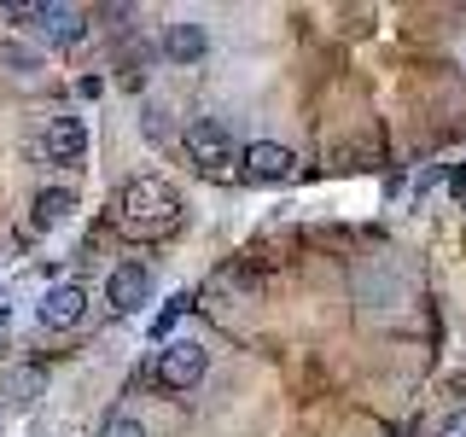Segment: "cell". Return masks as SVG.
Segmentation results:
<instances>
[{
    "mask_svg": "<svg viewBox=\"0 0 466 437\" xmlns=\"http://www.w3.org/2000/svg\"><path fill=\"white\" fill-rule=\"evenodd\" d=\"M291 164H298V158H291L280 140H251V146H245V175H251V181H262V187L286 181Z\"/></svg>",
    "mask_w": 466,
    "mask_h": 437,
    "instance_id": "cell-8",
    "label": "cell"
},
{
    "mask_svg": "<svg viewBox=\"0 0 466 437\" xmlns=\"http://www.w3.org/2000/svg\"><path fill=\"white\" fill-rule=\"evenodd\" d=\"M116 222H123V233H135V239H164L181 222V193H175L164 175H135L116 193Z\"/></svg>",
    "mask_w": 466,
    "mask_h": 437,
    "instance_id": "cell-1",
    "label": "cell"
},
{
    "mask_svg": "<svg viewBox=\"0 0 466 437\" xmlns=\"http://www.w3.org/2000/svg\"><path fill=\"white\" fill-rule=\"evenodd\" d=\"M6 18H24L29 36H41L47 47H76L87 36V12L65 6V0H35V6H6Z\"/></svg>",
    "mask_w": 466,
    "mask_h": 437,
    "instance_id": "cell-2",
    "label": "cell"
},
{
    "mask_svg": "<svg viewBox=\"0 0 466 437\" xmlns=\"http://www.w3.org/2000/svg\"><path fill=\"white\" fill-rule=\"evenodd\" d=\"M6 391H12V402H29V391H41V373H12Z\"/></svg>",
    "mask_w": 466,
    "mask_h": 437,
    "instance_id": "cell-15",
    "label": "cell"
},
{
    "mask_svg": "<svg viewBox=\"0 0 466 437\" xmlns=\"http://www.w3.org/2000/svg\"><path fill=\"white\" fill-rule=\"evenodd\" d=\"M204 373H210V350L198 339H169L157 350V385L164 391H193Z\"/></svg>",
    "mask_w": 466,
    "mask_h": 437,
    "instance_id": "cell-4",
    "label": "cell"
},
{
    "mask_svg": "<svg viewBox=\"0 0 466 437\" xmlns=\"http://www.w3.org/2000/svg\"><path fill=\"white\" fill-rule=\"evenodd\" d=\"M99 437H146V426H140V414H111L99 426Z\"/></svg>",
    "mask_w": 466,
    "mask_h": 437,
    "instance_id": "cell-13",
    "label": "cell"
},
{
    "mask_svg": "<svg viewBox=\"0 0 466 437\" xmlns=\"http://www.w3.org/2000/svg\"><path fill=\"white\" fill-rule=\"evenodd\" d=\"M181 310H187V291H181V298H169V303H164V315L152 320V332H157L164 344H169V327H175V315H181Z\"/></svg>",
    "mask_w": 466,
    "mask_h": 437,
    "instance_id": "cell-14",
    "label": "cell"
},
{
    "mask_svg": "<svg viewBox=\"0 0 466 437\" xmlns=\"http://www.w3.org/2000/svg\"><path fill=\"white\" fill-rule=\"evenodd\" d=\"M431 437H466V402L443 408V414H437V426H431Z\"/></svg>",
    "mask_w": 466,
    "mask_h": 437,
    "instance_id": "cell-12",
    "label": "cell"
},
{
    "mask_svg": "<svg viewBox=\"0 0 466 437\" xmlns=\"http://www.w3.org/2000/svg\"><path fill=\"white\" fill-rule=\"evenodd\" d=\"M181 140H187V158H193L204 175H228L233 164H245L239 140H233V128L222 123V117H193Z\"/></svg>",
    "mask_w": 466,
    "mask_h": 437,
    "instance_id": "cell-3",
    "label": "cell"
},
{
    "mask_svg": "<svg viewBox=\"0 0 466 437\" xmlns=\"http://www.w3.org/2000/svg\"><path fill=\"white\" fill-rule=\"evenodd\" d=\"M70 210H76V193H70V187H41L35 204H29V222H35V228H58Z\"/></svg>",
    "mask_w": 466,
    "mask_h": 437,
    "instance_id": "cell-10",
    "label": "cell"
},
{
    "mask_svg": "<svg viewBox=\"0 0 466 437\" xmlns=\"http://www.w3.org/2000/svg\"><path fill=\"white\" fill-rule=\"evenodd\" d=\"M146 298H152V269L146 262H116L111 280H106V303L116 315H135Z\"/></svg>",
    "mask_w": 466,
    "mask_h": 437,
    "instance_id": "cell-6",
    "label": "cell"
},
{
    "mask_svg": "<svg viewBox=\"0 0 466 437\" xmlns=\"http://www.w3.org/2000/svg\"><path fill=\"white\" fill-rule=\"evenodd\" d=\"M449 187H455V193L466 198V158H461V169H455V175H449Z\"/></svg>",
    "mask_w": 466,
    "mask_h": 437,
    "instance_id": "cell-16",
    "label": "cell"
},
{
    "mask_svg": "<svg viewBox=\"0 0 466 437\" xmlns=\"http://www.w3.org/2000/svg\"><path fill=\"white\" fill-rule=\"evenodd\" d=\"M82 146H87V128H82V117H70V111H53L35 135V152L47 158V164H76Z\"/></svg>",
    "mask_w": 466,
    "mask_h": 437,
    "instance_id": "cell-5",
    "label": "cell"
},
{
    "mask_svg": "<svg viewBox=\"0 0 466 437\" xmlns=\"http://www.w3.org/2000/svg\"><path fill=\"white\" fill-rule=\"evenodd\" d=\"M0 65H6L18 82H29V76L41 70V58H35V53H24V47H12V41H6V47H0Z\"/></svg>",
    "mask_w": 466,
    "mask_h": 437,
    "instance_id": "cell-11",
    "label": "cell"
},
{
    "mask_svg": "<svg viewBox=\"0 0 466 437\" xmlns=\"http://www.w3.org/2000/svg\"><path fill=\"white\" fill-rule=\"evenodd\" d=\"M82 315H87V291L82 286H47V298L35 303V320L47 332H70Z\"/></svg>",
    "mask_w": 466,
    "mask_h": 437,
    "instance_id": "cell-7",
    "label": "cell"
},
{
    "mask_svg": "<svg viewBox=\"0 0 466 437\" xmlns=\"http://www.w3.org/2000/svg\"><path fill=\"white\" fill-rule=\"evenodd\" d=\"M204 53H210V36H204L198 18H175V24H164V58H175V65H198Z\"/></svg>",
    "mask_w": 466,
    "mask_h": 437,
    "instance_id": "cell-9",
    "label": "cell"
}]
</instances>
